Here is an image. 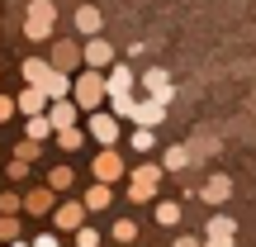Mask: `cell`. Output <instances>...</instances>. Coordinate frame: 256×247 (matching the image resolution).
Segmentation results:
<instances>
[{
    "label": "cell",
    "mask_w": 256,
    "mask_h": 247,
    "mask_svg": "<svg viewBox=\"0 0 256 247\" xmlns=\"http://www.w3.org/2000/svg\"><path fill=\"white\" fill-rule=\"evenodd\" d=\"M72 100L81 105L86 114H95V110H100V100H110V81H104L95 67H81V72H76V91H72Z\"/></svg>",
    "instance_id": "cell-1"
},
{
    "label": "cell",
    "mask_w": 256,
    "mask_h": 247,
    "mask_svg": "<svg viewBox=\"0 0 256 247\" xmlns=\"http://www.w3.org/2000/svg\"><path fill=\"white\" fill-rule=\"evenodd\" d=\"M57 29V0H34V5L24 10V38H34V43H48Z\"/></svg>",
    "instance_id": "cell-2"
},
{
    "label": "cell",
    "mask_w": 256,
    "mask_h": 247,
    "mask_svg": "<svg viewBox=\"0 0 256 247\" xmlns=\"http://www.w3.org/2000/svg\"><path fill=\"white\" fill-rule=\"evenodd\" d=\"M86 128H90V138H95L100 147H114V143H119V133H124V128H119V114H114V110H95L90 119H86Z\"/></svg>",
    "instance_id": "cell-3"
},
{
    "label": "cell",
    "mask_w": 256,
    "mask_h": 247,
    "mask_svg": "<svg viewBox=\"0 0 256 247\" xmlns=\"http://www.w3.org/2000/svg\"><path fill=\"white\" fill-rule=\"evenodd\" d=\"M52 67H57V72H81V67H86V48H76L72 43V38H57V43H52Z\"/></svg>",
    "instance_id": "cell-4"
},
{
    "label": "cell",
    "mask_w": 256,
    "mask_h": 247,
    "mask_svg": "<svg viewBox=\"0 0 256 247\" xmlns=\"http://www.w3.org/2000/svg\"><path fill=\"white\" fill-rule=\"evenodd\" d=\"M156 181H162V166H138V171H133V185H128V200L147 204L156 195Z\"/></svg>",
    "instance_id": "cell-5"
},
{
    "label": "cell",
    "mask_w": 256,
    "mask_h": 247,
    "mask_svg": "<svg viewBox=\"0 0 256 247\" xmlns=\"http://www.w3.org/2000/svg\"><path fill=\"white\" fill-rule=\"evenodd\" d=\"M138 86H142L152 100H162V105H171V95H176V91H171V76H166L162 67H147V72L138 76Z\"/></svg>",
    "instance_id": "cell-6"
},
{
    "label": "cell",
    "mask_w": 256,
    "mask_h": 247,
    "mask_svg": "<svg viewBox=\"0 0 256 247\" xmlns=\"http://www.w3.org/2000/svg\"><path fill=\"white\" fill-rule=\"evenodd\" d=\"M14 100H19V114H28V119H34V114H48V105H52V95H48L43 86H24V91H19Z\"/></svg>",
    "instance_id": "cell-7"
},
{
    "label": "cell",
    "mask_w": 256,
    "mask_h": 247,
    "mask_svg": "<svg viewBox=\"0 0 256 247\" xmlns=\"http://www.w3.org/2000/svg\"><path fill=\"white\" fill-rule=\"evenodd\" d=\"M119 176H124V157L114 152V147H100V157H95V181L114 185Z\"/></svg>",
    "instance_id": "cell-8"
},
{
    "label": "cell",
    "mask_w": 256,
    "mask_h": 247,
    "mask_svg": "<svg viewBox=\"0 0 256 247\" xmlns=\"http://www.w3.org/2000/svg\"><path fill=\"white\" fill-rule=\"evenodd\" d=\"M232 233H238V223H232L228 214H218V219H209V228H204V247H232Z\"/></svg>",
    "instance_id": "cell-9"
},
{
    "label": "cell",
    "mask_w": 256,
    "mask_h": 247,
    "mask_svg": "<svg viewBox=\"0 0 256 247\" xmlns=\"http://www.w3.org/2000/svg\"><path fill=\"white\" fill-rule=\"evenodd\" d=\"M86 67H95V72H110V67H114V48L104 43L100 34L86 38Z\"/></svg>",
    "instance_id": "cell-10"
},
{
    "label": "cell",
    "mask_w": 256,
    "mask_h": 247,
    "mask_svg": "<svg viewBox=\"0 0 256 247\" xmlns=\"http://www.w3.org/2000/svg\"><path fill=\"white\" fill-rule=\"evenodd\" d=\"M81 105H76V100H52V105H48V119H52V128H76V119H81Z\"/></svg>",
    "instance_id": "cell-11"
},
{
    "label": "cell",
    "mask_w": 256,
    "mask_h": 247,
    "mask_svg": "<svg viewBox=\"0 0 256 247\" xmlns=\"http://www.w3.org/2000/svg\"><path fill=\"white\" fill-rule=\"evenodd\" d=\"M162 119H166V105H162V100H152V95L138 100V110H133V124H138V128H156Z\"/></svg>",
    "instance_id": "cell-12"
},
{
    "label": "cell",
    "mask_w": 256,
    "mask_h": 247,
    "mask_svg": "<svg viewBox=\"0 0 256 247\" xmlns=\"http://www.w3.org/2000/svg\"><path fill=\"white\" fill-rule=\"evenodd\" d=\"M24 209L43 219L48 209H57V190H52V185H38V190H28V195H24Z\"/></svg>",
    "instance_id": "cell-13"
},
{
    "label": "cell",
    "mask_w": 256,
    "mask_h": 247,
    "mask_svg": "<svg viewBox=\"0 0 256 247\" xmlns=\"http://www.w3.org/2000/svg\"><path fill=\"white\" fill-rule=\"evenodd\" d=\"M104 81H110V95H133V86H138V76L128 72L124 62H114L110 72H104Z\"/></svg>",
    "instance_id": "cell-14"
},
{
    "label": "cell",
    "mask_w": 256,
    "mask_h": 247,
    "mask_svg": "<svg viewBox=\"0 0 256 247\" xmlns=\"http://www.w3.org/2000/svg\"><path fill=\"white\" fill-rule=\"evenodd\" d=\"M24 86H43L48 76H52V57H24Z\"/></svg>",
    "instance_id": "cell-15"
},
{
    "label": "cell",
    "mask_w": 256,
    "mask_h": 247,
    "mask_svg": "<svg viewBox=\"0 0 256 247\" xmlns=\"http://www.w3.org/2000/svg\"><path fill=\"white\" fill-rule=\"evenodd\" d=\"M43 91L52 95V100H72V91H76V76H72V72H57V67H52V76L43 81Z\"/></svg>",
    "instance_id": "cell-16"
},
{
    "label": "cell",
    "mask_w": 256,
    "mask_h": 247,
    "mask_svg": "<svg viewBox=\"0 0 256 247\" xmlns=\"http://www.w3.org/2000/svg\"><path fill=\"white\" fill-rule=\"evenodd\" d=\"M228 195H232V181H228V176H209V181L200 185V200L204 204H223Z\"/></svg>",
    "instance_id": "cell-17"
},
{
    "label": "cell",
    "mask_w": 256,
    "mask_h": 247,
    "mask_svg": "<svg viewBox=\"0 0 256 247\" xmlns=\"http://www.w3.org/2000/svg\"><path fill=\"white\" fill-rule=\"evenodd\" d=\"M100 10H95V5H81V10H76V34H86V38H95V34H100Z\"/></svg>",
    "instance_id": "cell-18"
},
{
    "label": "cell",
    "mask_w": 256,
    "mask_h": 247,
    "mask_svg": "<svg viewBox=\"0 0 256 247\" xmlns=\"http://www.w3.org/2000/svg\"><path fill=\"white\" fill-rule=\"evenodd\" d=\"M57 228H86V209L81 204H57Z\"/></svg>",
    "instance_id": "cell-19"
},
{
    "label": "cell",
    "mask_w": 256,
    "mask_h": 247,
    "mask_svg": "<svg viewBox=\"0 0 256 247\" xmlns=\"http://www.w3.org/2000/svg\"><path fill=\"white\" fill-rule=\"evenodd\" d=\"M166 171H185V166L194 162V147H185V143H176V147H166Z\"/></svg>",
    "instance_id": "cell-20"
},
{
    "label": "cell",
    "mask_w": 256,
    "mask_h": 247,
    "mask_svg": "<svg viewBox=\"0 0 256 247\" xmlns=\"http://www.w3.org/2000/svg\"><path fill=\"white\" fill-rule=\"evenodd\" d=\"M110 200H114V190L104 181H95L90 190H86V209H110Z\"/></svg>",
    "instance_id": "cell-21"
},
{
    "label": "cell",
    "mask_w": 256,
    "mask_h": 247,
    "mask_svg": "<svg viewBox=\"0 0 256 247\" xmlns=\"http://www.w3.org/2000/svg\"><path fill=\"white\" fill-rule=\"evenodd\" d=\"M152 214H156V223H162V228H176V223H180V204H176V200H162Z\"/></svg>",
    "instance_id": "cell-22"
},
{
    "label": "cell",
    "mask_w": 256,
    "mask_h": 247,
    "mask_svg": "<svg viewBox=\"0 0 256 247\" xmlns=\"http://www.w3.org/2000/svg\"><path fill=\"white\" fill-rule=\"evenodd\" d=\"M24 133H28V138H38V143H43V138L52 133V119H48V114H34V119L24 124Z\"/></svg>",
    "instance_id": "cell-23"
},
{
    "label": "cell",
    "mask_w": 256,
    "mask_h": 247,
    "mask_svg": "<svg viewBox=\"0 0 256 247\" xmlns=\"http://www.w3.org/2000/svg\"><path fill=\"white\" fill-rule=\"evenodd\" d=\"M110 233H114V242L124 247V242H133V238H138V223H133V219H114V228H110Z\"/></svg>",
    "instance_id": "cell-24"
},
{
    "label": "cell",
    "mask_w": 256,
    "mask_h": 247,
    "mask_svg": "<svg viewBox=\"0 0 256 247\" xmlns=\"http://www.w3.org/2000/svg\"><path fill=\"white\" fill-rule=\"evenodd\" d=\"M81 143H86V133H81V128H57V147H66V152H76Z\"/></svg>",
    "instance_id": "cell-25"
},
{
    "label": "cell",
    "mask_w": 256,
    "mask_h": 247,
    "mask_svg": "<svg viewBox=\"0 0 256 247\" xmlns=\"http://www.w3.org/2000/svg\"><path fill=\"white\" fill-rule=\"evenodd\" d=\"M128 143H133V152H152V147H156V133H152V128H133Z\"/></svg>",
    "instance_id": "cell-26"
},
{
    "label": "cell",
    "mask_w": 256,
    "mask_h": 247,
    "mask_svg": "<svg viewBox=\"0 0 256 247\" xmlns=\"http://www.w3.org/2000/svg\"><path fill=\"white\" fill-rule=\"evenodd\" d=\"M72 181H76V176H72V166H52V171H48V185H52V190H66Z\"/></svg>",
    "instance_id": "cell-27"
},
{
    "label": "cell",
    "mask_w": 256,
    "mask_h": 247,
    "mask_svg": "<svg viewBox=\"0 0 256 247\" xmlns=\"http://www.w3.org/2000/svg\"><path fill=\"white\" fill-rule=\"evenodd\" d=\"M19 209H24V195H14V190L0 195V214H19Z\"/></svg>",
    "instance_id": "cell-28"
},
{
    "label": "cell",
    "mask_w": 256,
    "mask_h": 247,
    "mask_svg": "<svg viewBox=\"0 0 256 247\" xmlns=\"http://www.w3.org/2000/svg\"><path fill=\"white\" fill-rule=\"evenodd\" d=\"M0 238H5V242L19 238V219H14V214H0Z\"/></svg>",
    "instance_id": "cell-29"
},
{
    "label": "cell",
    "mask_w": 256,
    "mask_h": 247,
    "mask_svg": "<svg viewBox=\"0 0 256 247\" xmlns=\"http://www.w3.org/2000/svg\"><path fill=\"white\" fill-rule=\"evenodd\" d=\"M14 157L19 162H38V138H24V143L14 147Z\"/></svg>",
    "instance_id": "cell-30"
},
{
    "label": "cell",
    "mask_w": 256,
    "mask_h": 247,
    "mask_svg": "<svg viewBox=\"0 0 256 247\" xmlns=\"http://www.w3.org/2000/svg\"><path fill=\"white\" fill-rule=\"evenodd\" d=\"M76 247H100V233L95 228H76Z\"/></svg>",
    "instance_id": "cell-31"
},
{
    "label": "cell",
    "mask_w": 256,
    "mask_h": 247,
    "mask_svg": "<svg viewBox=\"0 0 256 247\" xmlns=\"http://www.w3.org/2000/svg\"><path fill=\"white\" fill-rule=\"evenodd\" d=\"M10 114H19V100H10V95H0V124H5Z\"/></svg>",
    "instance_id": "cell-32"
},
{
    "label": "cell",
    "mask_w": 256,
    "mask_h": 247,
    "mask_svg": "<svg viewBox=\"0 0 256 247\" xmlns=\"http://www.w3.org/2000/svg\"><path fill=\"white\" fill-rule=\"evenodd\" d=\"M24 171H28V162H19V157H14V162H10V181H24Z\"/></svg>",
    "instance_id": "cell-33"
},
{
    "label": "cell",
    "mask_w": 256,
    "mask_h": 247,
    "mask_svg": "<svg viewBox=\"0 0 256 247\" xmlns=\"http://www.w3.org/2000/svg\"><path fill=\"white\" fill-rule=\"evenodd\" d=\"M34 247H62V242H57V233H38Z\"/></svg>",
    "instance_id": "cell-34"
},
{
    "label": "cell",
    "mask_w": 256,
    "mask_h": 247,
    "mask_svg": "<svg viewBox=\"0 0 256 247\" xmlns=\"http://www.w3.org/2000/svg\"><path fill=\"white\" fill-rule=\"evenodd\" d=\"M176 247H200V238H190V233H185V238H176Z\"/></svg>",
    "instance_id": "cell-35"
},
{
    "label": "cell",
    "mask_w": 256,
    "mask_h": 247,
    "mask_svg": "<svg viewBox=\"0 0 256 247\" xmlns=\"http://www.w3.org/2000/svg\"><path fill=\"white\" fill-rule=\"evenodd\" d=\"M10 247H34V242H19V238H14V242H10Z\"/></svg>",
    "instance_id": "cell-36"
},
{
    "label": "cell",
    "mask_w": 256,
    "mask_h": 247,
    "mask_svg": "<svg viewBox=\"0 0 256 247\" xmlns=\"http://www.w3.org/2000/svg\"><path fill=\"white\" fill-rule=\"evenodd\" d=\"M124 247H133V242H124Z\"/></svg>",
    "instance_id": "cell-37"
}]
</instances>
